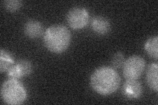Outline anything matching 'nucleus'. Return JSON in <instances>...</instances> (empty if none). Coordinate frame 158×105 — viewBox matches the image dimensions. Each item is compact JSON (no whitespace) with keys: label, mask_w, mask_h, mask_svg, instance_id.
<instances>
[{"label":"nucleus","mask_w":158,"mask_h":105,"mask_svg":"<svg viewBox=\"0 0 158 105\" xmlns=\"http://www.w3.org/2000/svg\"><path fill=\"white\" fill-rule=\"evenodd\" d=\"M93 31L99 35L107 34L111 30V23L109 20L103 16H96L91 21Z\"/></svg>","instance_id":"obj_8"},{"label":"nucleus","mask_w":158,"mask_h":105,"mask_svg":"<svg viewBox=\"0 0 158 105\" xmlns=\"http://www.w3.org/2000/svg\"><path fill=\"white\" fill-rule=\"evenodd\" d=\"M158 36H152L147 39L144 49L150 57L157 60L158 59Z\"/></svg>","instance_id":"obj_11"},{"label":"nucleus","mask_w":158,"mask_h":105,"mask_svg":"<svg viewBox=\"0 0 158 105\" xmlns=\"http://www.w3.org/2000/svg\"><path fill=\"white\" fill-rule=\"evenodd\" d=\"M125 61V56L122 52H117L112 57L111 63L113 68L119 69L123 68V64Z\"/></svg>","instance_id":"obj_14"},{"label":"nucleus","mask_w":158,"mask_h":105,"mask_svg":"<svg viewBox=\"0 0 158 105\" xmlns=\"http://www.w3.org/2000/svg\"><path fill=\"white\" fill-rule=\"evenodd\" d=\"M157 73L158 65L157 63H152L148 65L146 74V83L150 88L156 92L158 91Z\"/></svg>","instance_id":"obj_9"},{"label":"nucleus","mask_w":158,"mask_h":105,"mask_svg":"<svg viewBox=\"0 0 158 105\" xmlns=\"http://www.w3.org/2000/svg\"><path fill=\"white\" fill-rule=\"evenodd\" d=\"M5 9L7 11L14 13L18 11L23 6V2L20 0H6L2 2Z\"/></svg>","instance_id":"obj_13"},{"label":"nucleus","mask_w":158,"mask_h":105,"mask_svg":"<svg viewBox=\"0 0 158 105\" xmlns=\"http://www.w3.org/2000/svg\"><path fill=\"white\" fill-rule=\"evenodd\" d=\"M7 72V76L9 79H18L23 77L21 71H20V70L16 64H13Z\"/></svg>","instance_id":"obj_15"},{"label":"nucleus","mask_w":158,"mask_h":105,"mask_svg":"<svg viewBox=\"0 0 158 105\" xmlns=\"http://www.w3.org/2000/svg\"><path fill=\"white\" fill-rule=\"evenodd\" d=\"M20 71L22 74V76H27L32 72V64L28 60L21 59L18 61L16 63Z\"/></svg>","instance_id":"obj_12"},{"label":"nucleus","mask_w":158,"mask_h":105,"mask_svg":"<svg viewBox=\"0 0 158 105\" xmlns=\"http://www.w3.org/2000/svg\"><path fill=\"white\" fill-rule=\"evenodd\" d=\"M146 61L141 56L132 55L128 57L123 66V74L126 79H138L144 72Z\"/></svg>","instance_id":"obj_4"},{"label":"nucleus","mask_w":158,"mask_h":105,"mask_svg":"<svg viewBox=\"0 0 158 105\" xmlns=\"http://www.w3.org/2000/svg\"><path fill=\"white\" fill-rule=\"evenodd\" d=\"M67 24L71 28L78 30L87 26L90 16L88 10L84 7H75L71 9L66 15Z\"/></svg>","instance_id":"obj_5"},{"label":"nucleus","mask_w":158,"mask_h":105,"mask_svg":"<svg viewBox=\"0 0 158 105\" xmlns=\"http://www.w3.org/2000/svg\"><path fill=\"white\" fill-rule=\"evenodd\" d=\"M123 93L128 99H138L142 96L143 87L138 79H127L123 84Z\"/></svg>","instance_id":"obj_6"},{"label":"nucleus","mask_w":158,"mask_h":105,"mask_svg":"<svg viewBox=\"0 0 158 105\" xmlns=\"http://www.w3.org/2000/svg\"><path fill=\"white\" fill-rule=\"evenodd\" d=\"M1 97L7 104L19 105L26 101L27 93L25 87L17 79H9L2 85Z\"/></svg>","instance_id":"obj_3"},{"label":"nucleus","mask_w":158,"mask_h":105,"mask_svg":"<svg viewBox=\"0 0 158 105\" xmlns=\"http://www.w3.org/2000/svg\"><path fill=\"white\" fill-rule=\"evenodd\" d=\"M90 82L95 92L103 96H107L119 88L121 78L114 68L103 66L98 68L92 73Z\"/></svg>","instance_id":"obj_1"},{"label":"nucleus","mask_w":158,"mask_h":105,"mask_svg":"<svg viewBox=\"0 0 158 105\" xmlns=\"http://www.w3.org/2000/svg\"><path fill=\"white\" fill-rule=\"evenodd\" d=\"M14 64V59L11 53L3 49L0 51V71L2 73L7 71Z\"/></svg>","instance_id":"obj_10"},{"label":"nucleus","mask_w":158,"mask_h":105,"mask_svg":"<svg viewBox=\"0 0 158 105\" xmlns=\"http://www.w3.org/2000/svg\"><path fill=\"white\" fill-rule=\"evenodd\" d=\"M24 33L26 36L31 39L40 37L44 32L42 24L37 20H29L25 22L23 28Z\"/></svg>","instance_id":"obj_7"},{"label":"nucleus","mask_w":158,"mask_h":105,"mask_svg":"<svg viewBox=\"0 0 158 105\" xmlns=\"http://www.w3.org/2000/svg\"><path fill=\"white\" fill-rule=\"evenodd\" d=\"M71 34L62 24H53L48 28L44 34V46L52 53L60 54L70 46Z\"/></svg>","instance_id":"obj_2"}]
</instances>
